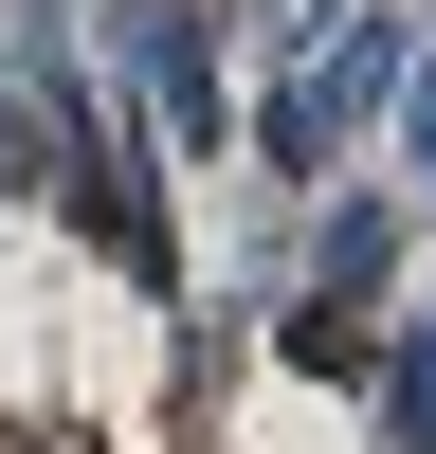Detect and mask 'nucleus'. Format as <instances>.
I'll use <instances>...</instances> for the list:
<instances>
[{"instance_id": "obj_1", "label": "nucleus", "mask_w": 436, "mask_h": 454, "mask_svg": "<svg viewBox=\"0 0 436 454\" xmlns=\"http://www.w3.org/2000/svg\"><path fill=\"white\" fill-rule=\"evenodd\" d=\"M418 36H436V0H327L309 55L237 73V182L254 200H327L346 164H382V109L418 73Z\"/></svg>"}, {"instance_id": "obj_5", "label": "nucleus", "mask_w": 436, "mask_h": 454, "mask_svg": "<svg viewBox=\"0 0 436 454\" xmlns=\"http://www.w3.org/2000/svg\"><path fill=\"white\" fill-rule=\"evenodd\" d=\"M363 327H382V309H309V291H273V309H254V346H273L291 382H327V400H363Z\"/></svg>"}, {"instance_id": "obj_6", "label": "nucleus", "mask_w": 436, "mask_h": 454, "mask_svg": "<svg viewBox=\"0 0 436 454\" xmlns=\"http://www.w3.org/2000/svg\"><path fill=\"white\" fill-rule=\"evenodd\" d=\"M254 309H273V291H182V309H164V364H182V400H218V382L254 364Z\"/></svg>"}, {"instance_id": "obj_7", "label": "nucleus", "mask_w": 436, "mask_h": 454, "mask_svg": "<svg viewBox=\"0 0 436 454\" xmlns=\"http://www.w3.org/2000/svg\"><path fill=\"white\" fill-rule=\"evenodd\" d=\"M382 182L436 218V36H418V73H400V109H382Z\"/></svg>"}, {"instance_id": "obj_4", "label": "nucleus", "mask_w": 436, "mask_h": 454, "mask_svg": "<svg viewBox=\"0 0 436 454\" xmlns=\"http://www.w3.org/2000/svg\"><path fill=\"white\" fill-rule=\"evenodd\" d=\"M363 436L382 454H436V291H400L363 327Z\"/></svg>"}, {"instance_id": "obj_3", "label": "nucleus", "mask_w": 436, "mask_h": 454, "mask_svg": "<svg viewBox=\"0 0 436 454\" xmlns=\"http://www.w3.org/2000/svg\"><path fill=\"white\" fill-rule=\"evenodd\" d=\"M400 273H418V200L382 164H346L327 200H291V291L309 309H400Z\"/></svg>"}, {"instance_id": "obj_2", "label": "nucleus", "mask_w": 436, "mask_h": 454, "mask_svg": "<svg viewBox=\"0 0 436 454\" xmlns=\"http://www.w3.org/2000/svg\"><path fill=\"white\" fill-rule=\"evenodd\" d=\"M91 73L182 182H237V36H218V0H91Z\"/></svg>"}]
</instances>
